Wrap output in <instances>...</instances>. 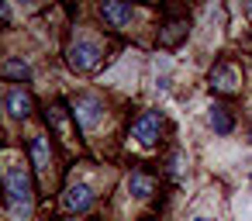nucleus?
Instances as JSON below:
<instances>
[{"mask_svg": "<svg viewBox=\"0 0 252 221\" xmlns=\"http://www.w3.org/2000/svg\"><path fill=\"white\" fill-rule=\"evenodd\" d=\"M4 190H7V207L14 218L28 221L32 218V176L25 169V162L7 159L4 166Z\"/></svg>", "mask_w": 252, "mask_h": 221, "instance_id": "1", "label": "nucleus"}, {"mask_svg": "<svg viewBox=\"0 0 252 221\" xmlns=\"http://www.w3.org/2000/svg\"><path fill=\"white\" fill-rule=\"evenodd\" d=\"M159 128H162V114H159V111H149V114H142V118L131 125V138H135L138 145H152V142L159 138Z\"/></svg>", "mask_w": 252, "mask_h": 221, "instance_id": "6", "label": "nucleus"}, {"mask_svg": "<svg viewBox=\"0 0 252 221\" xmlns=\"http://www.w3.org/2000/svg\"><path fill=\"white\" fill-rule=\"evenodd\" d=\"M128 190H131L135 197H152L156 180H152V176H145V173H131V176H128Z\"/></svg>", "mask_w": 252, "mask_h": 221, "instance_id": "11", "label": "nucleus"}, {"mask_svg": "<svg viewBox=\"0 0 252 221\" xmlns=\"http://www.w3.org/2000/svg\"><path fill=\"white\" fill-rule=\"evenodd\" d=\"M100 14H104L107 28L121 32L131 25V0H100Z\"/></svg>", "mask_w": 252, "mask_h": 221, "instance_id": "4", "label": "nucleus"}, {"mask_svg": "<svg viewBox=\"0 0 252 221\" xmlns=\"http://www.w3.org/2000/svg\"><path fill=\"white\" fill-rule=\"evenodd\" d=\"M183 38H187V25H183V21H169L166 32L159 35L162 45H176V42H183Z\"/></svg>", "mask_w": 252, "mask_h": 221, "instance_id": "12", "label": "nucleus"}, {"mask_svg": "<svg viewBox=\"0 0 252 221\" xmlns=\"http://www.w3.org/2000/svg\"><path fill=\"white\" fill-rule=\"evenodd\" d=\"M4 107L14 114V118H28V111H32V97L25 94V90H18V87H11L7 94H4Z\"/></svg>", "mask_w": 252, "mask_h": 221, "instance_id": "8", "label": "nucleus"}, {"mask_svg": "<svg viewBox=\"0 0 252 221\" xmlns=\"http://www.w3.org/2000/svg\"><path fill=\"white\" fill-rule=\"evenodd\" d=\"M7 76H14V80H18V76L28 80V63H25V59H11V63H7Z\"/></svg>", "mask_w": 252, "mask_h": 221, "instance_id": "13", "label": "nucleus"}, {"mask_svg": "<svg viewBox=\"0 0 252 221\" xmlns=\"http://www.w3.org/2000/svg\"><path fill=\"white\" fill-rule=\"evenodd\" d=\"M32 159H35V169H38L42 176H49V162H52V156H49V142H45V135H35V138H32Z\"/></svg>", "mask_w": 252, "mask_h": 221, "instance_id": "9", "label": "nucleus"}, {"mask_svg": "<svg viewBox=\"0 0 252 221\" xmlns=\"http://www.w3.org/2000/svg\"><path fill=\"white\" fill-rule=\"evenodd\" d=\"M249 183H252V173H249Z\"/></svg>", "mask_w": 252, "mask_h": 221, "instance_id": "16", "label": "nucleus"}, {"mask_svg": "<svg viewBox=\"0 0 252 221\" xmlns=\"http://www.w3.org/2000/svg\"><path fill=\"white\" fill-rule=\"evenodd\" d=\"M63 207H66V211H76V214H83L87 207H94V190H90V183H73V187L66 190V197H63Z\"/></svg>", "mask_w": 252, "mask_h": 221, "instance_id": "7", "label": "nucleus"}, {"mask_svg": "<svg viewBox=\"0 0 252 221\" xmlns=\"http://www.w3.org/2000/svg\"><path fill=\"white\" fill-rule=\"evenodd\" d=\"M207 121H211V128H214L218 135H228V131L235 128V121H231L228 107H218V104H214V107L207 111Z\"/></svg>", "mask_w": 252, "mask_h": 221, "instance_id": "10", "label": "nucleus"}, {"mask_svg": "<svg viewBox=\"0 0 252 221\" xmlns=\"http://www.w3.org/2000/svg\"><path fill=\"white\" fill-rule=\"evenodd\" d=\"M100 56H104V49H100L94 38H76V42L69 45V66H73L76 73H90V69H97Z\"/></svg>", "mask_w": 252, "mask_h": 221, "instance_id": "2", "label": "nucleus"}, {"mask_svg": "<svg viewBox=\"0 0 252 221\" xmlns=\"http://www.w3.org/2000/svg\"><path fill=\"white\" fill-rule=\"evenodd\" d=\"M18 4H28V0H18Z\"/></svg>", "mask_w": 252, "mask_h": 221, "instance_id": "14", "label": "nucleus"}, {"mask_svg": "<svg viewBox=\"0 0 252 221\" xmlns=\"http://www.w3.org/2000/svg\"><path fill=\"white\" fill-rule=\"evenodd\" d=\"M211 87H214L218 94H238V87H242V73H238L231 63H218V66L211 69Z\"/></svg>", "mask_w": 252, "mask_h": 221, "instance_id": "5", "label": "nucleus"}, {"mask_svg": "<svg viewBox=\"0 0 252 221\" xmlns=\"http://www.w3.org/2000/svg\"><path fill=\"white\" fill-rule=\"evenodd\" d=\"M197 221H207V218H197Z\"/></svg>", "mask_w": 252, "mask_h": 221, "instance_id": "15", "label": "nucleus"}, {"mask_svg": "<svg viewBox=\"0 0 252 221\" xmlns=\"http://www.w3.org/2000/svg\"><path fill=\"white\" fill-rule=\"evenodd\" d=\"M104 100L100 97H94V94H80L76 100H73V118H76V125L80 128H97L100 121H104Z\"/></svg>", "mask_w": 252, "mask_h": 221, "instance_id": "3", "label": "nucleus"}]
</instances>
